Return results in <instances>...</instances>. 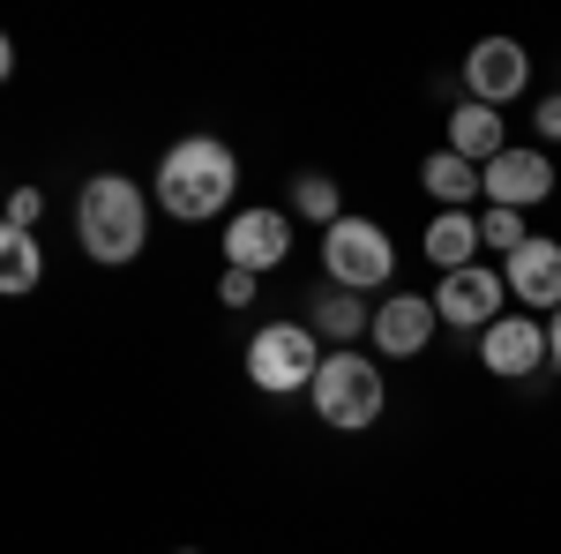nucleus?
Segmentation results:
<instances>
[{
	"label": "nucleus",
	"mask_w": 561,
	"mask_h": 554,
	"mask_svg": "<svg viewBox=\"0 0 561 554\" xmlns=\"http://www.w3.org/2000/svg\"><path fill=\"white\" fill-rule=\"evenodd\" d=\"M232 188H240V158L217 143V135H180L173 150L158 158V203L165 217L180 225H203L232 203Z\"/></svg>",
	"instance_id": "f257e3e1"
},
{
	"label": "nucleus",
	"mask_w": 561,
	"mask_h": 554,
	"mask_svg": "<svg viewBox=\"0 0 561 554\" xmlns=\"http://www.w3.org/2000/svg\"><path fill=\"white\" fill-rule=\"evenodd\" d=\"M76 240H83V256L105 262V270L135 262L142 240H150V203H142V188L121 180V172H90L83 195H76Z\"/></svg>",
	"instance_id": "f03ea898"
},
{
	"label": "nucleus",
	"mask_w": 561,
	"mask_h": 554,
	"mask_svg": "<svg viewBox=\"0 0 561 554\" xmlns=\"http://www.w3.org/2000/svg\"><path fill=\"white\" fill-rule=\"evenodd\" d=\"M314 420H330L337 434H359V427L382 420V368L375 360H359V352H330L322 360V375H314Z\"/></svg>",
	"instance_id": "7ed1b4c3"
},
{
	"label": "nucleus",
	"mask_w": 561,
	"mask_h": 554,
	"mask_svg": "<svg viewBox=\"0 0 561 554\" xmlns=\"http://www.w3.org/2000/svg\"><path fill=\"white\" fill-rule=\"evenodd\" d=\"M322 360L330 352H322V338L307 323H270V330L248 338V383L270 389V397H293V389H314Z\"/></svg>",
	"instance_id": "20e7f679"
},
{
	"label": "nucleus",
	"mask_w": 561,
	"mask_h": 554,
	"mask_svg": "<svg viewBox=\"0 0 561 554\" xmlns=\"http://www.w3.org/2000/svg\"><path fill=\"white\" fill-rule=\"evenodd\" d=\"M322 270H330V285H345V293H375L397 278V248H389V233L375 217H337L330 233H322Z\"/></svg>",
	"instance_id": "39448f33"
},
{
	"label": "nucleus",
	"mask_w": 561,
	"mask_h": 554,
	"mask_svg": "<svg viewBox=\"0 0 561 554\" xmlns=\"http://www.w3.org/2000/svg\"><path fill=\"white\" fill-rule=\"evenodd\" d=\"M502 299H510V285H502V270H486V262H472V270H449V278H442V293H434V307H442V323H449V330H479V338H486V330H494V323L510 315Z\"/></svg>",
	"instance_id": "423d86ee"
},
{
	"label": "nucleus",
	"mask_w": 561,
	"mask_h": 554,
	"mask_svg": "<svg viewBox=\"0 0 561 554\" xmlns=\"http://www.w3.org/2000/svg\"><path fill=\"white\" fill-rule=\"evenodd\" d=\"M479 360H486V375H502V383H524V375H539V360H554V344H547V323L539 315H502L486 338H479Z\"/></svg>",
	"instance_id": "0eeeda50"
},
{
	"label": "nucleus",
	"mask_w": 561,
	"mask_h": 554,
	"mask_svg": "<svg viewBox=\"0 0 561 554\" xmlns=\"http://www.w3.org/2000/svg\"><path fill=\"white\" fill-rule=\"evenodd\" d=\"M524 83H531V53L517 38H479L465 53V90L479 105H510V98H524Z\"/></svg>",
	"instance_id": "6e6552de"
},
{
	"label": "nucleus",
	"mask_w": 561,
	"mask_h": 554,
	"mask_svg": "<svg viewBox=\"0 0 561 554\" xmlns=\"http://www.w3.org/2000/svg\"><path fill=\"white\" fill-rule=\"evenodd\" d=\"M510 299H524V315H561V240H524L517 256L502 262Z\"/></svg>",
	"instance_id": "1a4fd4ad"
},
{
	"label": "nucleus",
	"mask_w": 561,
	"mask_h": 554,
	"mask_svg": "<svg viewBox=\"0 0 561 554\" xmlns=\"http://www.w3.org/2000/svg\"><path fill=\"white\" fill-rule=\"evenodd\" d=\"M285 248H293L285 211H240L232 225H225V270L262 278V270H277V262H285Z\"/></svg>",
	"instance_id": "9d476101"
},
{
	"label": "nucleus",
	"mask_w": 561,
	"mask_h": 554,
	"mask_svg": "<svg viewBox=\"0 0 561 554\" xmlns=\"http://www.w3.org/2000/svg\"><path fill=\"white\" fill-rule=\"evenodd\" d=\"M554 195V158L547 150H502L494 166H486V203L494 211H531V203H547Z\"/></svg>",
	"instance_id": "9b49d317"
},
{
	"label": "nucleus",
	"mask_w": 561,
	"mask_h": 554,
	"mask_svg": "<svg viewBox=\"0 0 561 554\" xmlns=\"http://www.w3.org/2000/svg\"><path fill=\"white\" fill-rule=\"evenodd\" d=\"M434 323H442V307L427 293H389L375 307V352L382 360H412V352H427Z\"/></svg>",
	"instance_id": "f8f14e48"
},
{
	"label": "nucleus",
	"mask_w": 561,
	"mask_h": 554,
	"mask_svg": "<svg viewBox=\"0 0 561 554\" xmlns=\"http://www.w3.org/2000/svg\"><path fill=\"white\" fill-rule=\"evenodd\" d=\"M314 338H330V352H352V338H375V315L345 293V285H322L314 293V315H307Z\"/></svg>",
	"instance_id": "ddd939ff"
},
{
	"label": "nucleus",
	"mask_w": 561,
	"mask_h": 554,
	"mask_svg": "<svg viewBox=\"0 0 561 554\" xmlns=\"http://www.w3.org/2000/svg\"><path fill=\"white\" fill-rule=\"evenodd\" d=\"M449 150H457V158H472V166H494V158L510 150L502 113H494V105H479V98H465V105L449 113Z\"/></svg>",
	"instance_id": "4468645a"
},
{
	"label": "nucleus",
	"mask_w": 561,
	"mask_h": 554,
	"mask_svg": "<svg viewBox=\"0 0 561 554\" xmlns=\"http://www.w3.org/2000/svg\"><path fill=\"white\" fill-rule=\"evenodd\" d=\"M479 248H486V240H479V211H442L427 225V262L442 278H449V270H472Z\"/></svg>",
	"instance_id": "2eb2a0df"
},
{
	"label": "nucleus",
	"mask_w": 561,
	"mask_h": 554,
	"mask_svg": "<svg viewBox=\"0 0 561 554\" xmlns=\"http://www.w3.org/2000/svg\"><path fill=\"white\" fill-rule=\"evenodd\" d=\"M420 180H427V195L442 211H472V195H486V166L457 158V150H434L427 166H420Z\"/></svg>",
	"instance_id": "dca6fc26"
},
{
	"label": "nucleus",
	"mask_w": 561,
	"mask_h": 554,
	"mask_svg": "<svg viewBox=\"0 0 561 554\" xmlns=\"http://www.w3.org/2000/svg\"><path fill=\"white\" fill-rule=\"evenodd\" d=\"M38 278H45L38 233H15V225H0V293L23 299V293H38Z\"/></svg>",
	"instance_id": "f3484780"
},
{
	"label": "nucleus",
	"mask_w": 561,
	"mask_h": 554,
	"mask_svg": "<svg viewBox=\"0 0 561 554\" xmlns=\"http://www.w3.org/2000/svg\"><path fill=\"white\" fill-rule=\"evenodd\" d=\"M293 211L300 217H314V225H322V233H330V225H337V180H330V172H300V188H293Z\"/></svg>",
	"instance_id": "a211bd4d"
},
{
	"label": "nucleus",
	"mask_w": 561,
	"mask_h": 554,
	"mask_svg": "<svg viewBox=\"0 0 561 554\" xmlns=\"http://www.w3.org/2000/svg\"><path fill=\"white\" fill-rule=\"evenodd\" d=\"M479 240L502 248V256H517L524 240H531V233H524V211H494V203H486V211H479Z\"/></svg>",
	"instance_id": "6ab92c4d"
},
{
	"label": "nucleus",
	"mask_w": 561,
	"mask_h": 554,
	"mask_svg": "<svg viewBox=\"0 0 561 554\" xmlns=\"http://www.w3.org/2000/svg\"><path fill=\"white\" fill-rule=\"evenodd\" d=\"M38 211H45L38 188H15V195H8V225H15V233H31V225H38Z\"/></svg>",
	"instance_id": "aec40b11"
},
{
	"label": "nucleus",
	"mask_w": 561,
	"mask_h": 554,
	"mask_svg": "<svg viewBox=\"0 0 561 554\" xmlns=\"http://www.w3.org/2000/svg\"><path fill=\"white\" fill-rule=\"evenodd\" d=\"M217 299H225V307H248V299H255V278H248V270H225V278H217Z\"/></svg>",
	"instance_id": "412c9836"
},
{
	"label": "nucleus",
	"mask_w": 561,
	"mask_h": 554,
	"mask_svg": "<svg viewBox=\"0 0 561 554\" xmlns=\"http://www.w3.org/2000/svg\"><path fill=\"white\" fill-rule=\"evenodd\" d=\"M531 121H539L547 143H561V90H554V98H539V113H531Z\"/></svg>",
	"instance_id": "4be33fe9"
},
{
	"label": "nucleus",
	"mask_w": 561,
	"mask_h": 554,
	"mask_svg": "<svg viewBox=\"0 0 561 554\" xmlns=\"http://www.w3.org/2000/svg\"><path fill=\"white\" fill-rule=\"evenodd\" d=\"M547 344H554V368H561V315L547 323Z\"/></svg>",
	"instance_id": "5701e85b"
},
{
	"label": "nucleus",
	"mask_w": 561,
	"mask_h": 554,
	"mask_svg": "<svg viewBox=\"0 0 561 554\" xmlns=\"http://www.w3.org/2000/svg\"><path fill=\"white\" fill-rule=\"evenodd\" d=\"M187 554H195V547H187Z\"/></svg>",
	"instance_id": "b1692460"
}]
</instances>
